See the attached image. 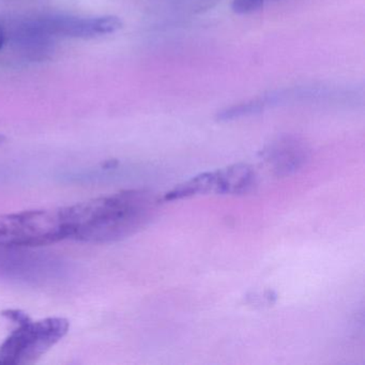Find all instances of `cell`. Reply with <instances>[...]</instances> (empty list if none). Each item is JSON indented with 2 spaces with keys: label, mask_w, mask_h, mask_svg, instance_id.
Wrapping results in <instances>:
<instances>
[{
  "label": "cell",
  "mask_w": 365,
  "mask_h": 365,
  "mask_svg": "<svg viewBox=\"0 0 365 365\" xmlns=\"http://www.w3.org/2000/svg\"><path fill=\"white\" fill-rule=\"evenodd\" d=\"M6 138H4L3 135H0V145L3 144L4 142H5Z\"/></svg>",
  "instance_id": "10"
},
{
  "label": "cell",
  "mask_w": 365,
  "mask_h": 365,
  "mask_svg": "<svg viewBox=\"0 0 365 365\" xmlns=\"http://www.w3.org/2000/svg\"><path fill=\"white\" fill-rule=\"evenodd\" d=\"M264 6V0H234L232 10L238 14H250L257 11Z\"/></svg>",
  "instance_id": "8"
},
{
  "label": "cell",
  "mask_w": 365,
  "mask_h": 365,
  "mask_svg": "<svg viewBox=\"0 0 365 365\" xmlns=\"http://www.w3.org/2000/svg\"><path fill=\"white\" fill-rule=\"evenodd\" d=\"M159 198L146 190H128L61 208L65 239L89 243L123 240L155 217Z\"/></svg>",
  "instance_id": "1"
},
{
  "label": "cell",
  "mask_w": 365,
  "mask_h": 365,
  "mask_svg": "<svg viewBox=\"0 0 365 365\" xmlns=\"http://www.w3.org/2000/svg\"><path fill=\"white\" fill-rule=\"evenodd\" d=\"M256 175L247 164H235L215 172V193L240 195L253 189Z\"/></svg>",
  "instance_id": "7"
},
{
  "label": "cell",
  "mask_w": 365,
  "mask_h": 365,
  "mask_svg": "<svg viewBox=\"0 0 365 365\" xmlns=\"http://www.w3.org/2000/svg\"><path fill=\"white\" fill-rule=\"evenodd\" d=\"M264 159L277 176H289L307 161V150L294 140H279L264 151Z\"/></svg>",
  "instance_id": "6"
},
{
  "label": "cell",
  "mask_w": 365,
  "mask_h": 365,
  "mask_svg": "<svg viewBox=\"0 0 365 365\" xmlns=\"http://www.w3.org/2000/svg\"><path fill=\"white\" fill-rule=\"evenodd\" d=\"M0 236L31 249L65 240L59 209L23 211L0 217Z\"/></svg>",
  "instance_id": "4"
},
{
  "label": "cell",
  "mask_w": 365,
  "mask_h": 365,
  "mask_svg": "<svg viewBox=\"0 0 365 365\" xmlns=\"http://www.w3.org/2000/svg\"><path fill=\"white\" fill-rule=\"evenodd\" d=\"M4 44H5V34H4L3 29L0 26V50L3 48Z\"/></svg>",
  "instance_id": "9"
},
{
  "label": "cell",
  "mask_w": 365,
  "mask_h": 365,
  "mask_svg": "<svg viewBox=\"0 0 365 365\" xmlns=\"http://www.w3.org/2000/svg\"><path fill=\"white\" fill-rule=\"evenodd\" d=\"M20 327L0 346V363L26 364L39 359L69 330L65 318H46L33 322L29 316L19 322Z\"/></svg>",
  "instance_id": "2"
},
{
  "label": "cell",
  "mask_w": 365,
  "mask_h": 365,
  "mask_svg": "<svg viewBox=\"0 0 365 365\" xmlns=\"http://www.w3.org/2000/svg\"><path fill=\"white\" fill-rule=\"evenodd\" d=\"M63 273V262L53 256L14 245L0 236V279L38 285Z\"/></svg>",
  "instance_id": "3"
},
{
  "label": "cell",
  "mask_w": 365,
  "mask_h": 365,
  "mask_svg": "<svg viewBox=\"0 0 365 365\" xmlns=\"http://www.w3.org/2000/svg\"><path fill=\"white\" fill-rule=\"evenodd\" d=\"M48 29L63 35L73 37H89L96 35H108L116 33L123 27V23L115 16L96 19H58L48 21Z\"/></svg>",
  "instance_id": "5"
}]
</instances>
